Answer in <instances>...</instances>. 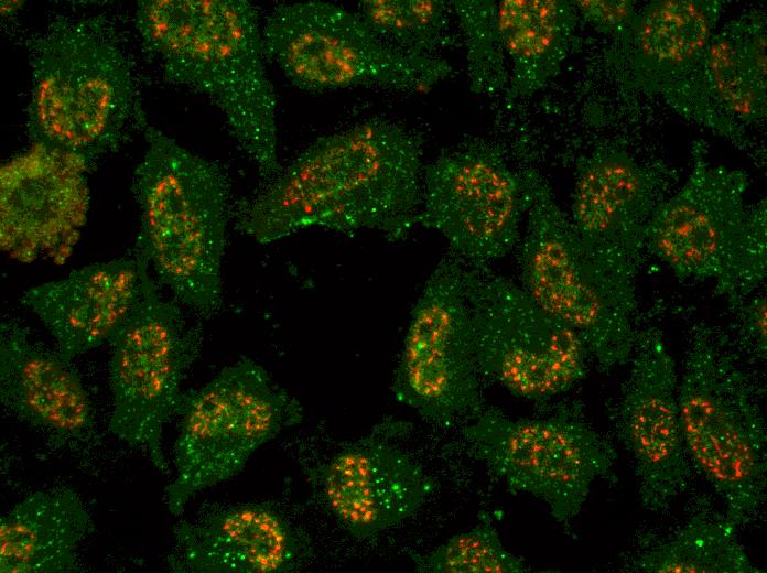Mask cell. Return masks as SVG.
<instances>
[{
	"label": "cell",
	"mask_w": 767,
	"mask_h": 573,
	"mask_svg": "<svg viewBox=\"0 0 767 573\" xmlns=\"http://www.w3.org/2000/svg\"><path fill=\"white\" fill-rule=\"evenodd\" d=\"M423 167L410 132L368 120L310 144L240 207L238 227L263 245L311 227L402 240L415 226Z\"/></svg>",
	"instance_id": "obj_1"
},
{
	"label": "cell",
	"mask_w": 767,
	"mask_h": 573,
	"mask_svg": "<svg viewBox=\"0 0 767 573\" xmlns=\"http://www.w3.org/2000/svg\"><path fill=\"white\" fill-rule=\"evenodd\" d=\"M134 23L166 79L209 99L259 175L274 177L277 100L255 7L246 0H141Z\"/></svg>",
	"instance_id": "obj_2"
},
{
	"label": "cell",
	"mask_w": 767,
	"mask_h": 573,
	"mask_svg": "<svg viewBox=\"0 0 767 573\" xmlns=\"http://www.w3.org/2000/svg\"><path fill=\"white\" fill-rule=\"evenodd\" d=\"M32 144L91 164L143 127L144 115L128 55L101 15H58L28 40ZM147 127V126H145Z\"/></svg>",
	"instance_id": "obj_3"
},
{
	"label": "cell",
	"mask_w": 767,
	"mask_h": 573,
	"mask_svg": "<svg viewBox=\"0 0 767 573\" xmlns=\"http://www.w3.org/2000/svg\"><path fill=\"white\" fill-rule=\"evenodd\" d=\"M133 175L134 256L179 303L207 316L222 303L229 188L220 169L153 127Z\"/></svg>",
	"instance_id": "obj_4"
},
{
	"label": "cell",
	"mask_w": 767,
	"mask_h": 573,
	"mask_svg": "<svg viewBox=\"0 0 767 573\" xmlns=\"http://www.w3.org/2000/svg\"><path fill=\"white\" fill-rule=\"evenodd\" d=\"M527 215L518 251L521 288L570 326L604 369L629 360L637 269L588 250L549 186L522 174Z\"/></svg>",
	"instance_id": "obj_5"
},
{
	"label": "cell",
	"mask_w": 767,
	"mask_h": 573,
	"mask_svg": "<svg viewBox=\"0 0 767 573\" xmlns=\"http://www.w3.org/2000/svg\"><path fill=\"white\" fill-rule=\"evenodd\" d=\"M744 171L694 156L683 186L660 202L646 229L645 249L681 280L713 281L731 301L766 278V201L746 203Z\"/></svg>",
	"instance_id": "obj_6"
},
{
	"label": "cell",
	"mask_w": 767,
	"mask_h": 573,
	"mask_svg": "<svg viewBox=\"0 0 767 573\" xmlns=\"http://www.w3.org/2000/svg\"><path fill=\"white\" fill-rule=\"evenodd\" d=\"M164 502L175 517L199 491L242 471L252 454L303 418L300 401L257 361L242 357L204 387L184 393Z\"/></svg>",
	"instance_id": "obj_7"
},
{
	"label": "cell",
	"mask_w": 767,
	"mask_h": 573,
	"mask_svg": "<svg viewBox=\"0 0 767 573\" xmlns=\"http://www.w3.org/2000/svg\"><path fill=\"white\" fill-rule=\"evenodd\" d=\"M267 61L309 91L366 87L422 91L451 73L435 55L400 51L358 13L323 1L281 3L262 28Z\"/></svg>",
	"instance_id": "obj_8"
},
{
	"label": "cell",
	"mask_w": 767,
	"mask_h": 573,
	"mask_svg": "<svg viewBox=\"0 0 767 573\" xmlns=\"http://www.w3.org/2000/svg\"><path fill=\"white\" fill-rule=\"evenodd\" d=\"M677 401L688 457L723 499L727 518L745 522L766 489L764 420L744 376L701 334L688 350Z\"/></svg>",
	"instance_id": "obj_9"
},
{
	"label": "cell",
	"mask_w": 767,
	"mask_h": 573,
	"mask_svg": "<svg viewBox=\"0 0 767 573\" xmlns=\"http://www.w3.org/2000/svg\"><path fill=\"white\" fill-rule=\"evenodd\" d=\"M134 257L140 266V298L109 340V429L169 474L163 429L180 412L181 383L198 357L202 335L198 326L186 323L176 302L161 295L148 263Z\"/></svg>",
	"instance_id": "obj_10"
},
{
	"label": "cell",
	"mask_w": 767,
	"mask_h": 573,
	"mask_svg": "<svg viewBox=\"0 0 767 573\" xmlns=\"http://www.w3.org/2000/svg\"><path fill=\"white\" fill-rule=\"evenodd\" d=\"M462 281L482 376L533 401L564 393L586 376L583 340L520 284L463 262Z\"/></svg>",
	"instance_id": "obj_11"
},
{
	"label": "cell",
	"mask_w": 767,
	"mask_h": 573,
	"mask_svg": "<svg viewBox=\"0 0 767 573\" xmlns=\"http://www.w3.org/2000/svg\"><path fill=\"white\" fill-rule=\"evenodd\" d=\"M464 434L497 478L511 491L543 501L561 525L579 515L592 485L611 475L615 460L599 434L568 414L512 419L487 411Z\"/></svg>",
	"instance_id": "obj_12"
},
{
	"label": "cell",
	"mask_w": 767,
	"mask_h": 573,
	"mask_svg": "<svg viewBox=\"0 0 767 573\" xmlns=\"http://www.w3.org/2000/svg\"><path fill=\"white\" fill-rule=\"evenodd\" d=\"M479 375L462 262L444 258L411 311L391 390L422 418L450 423L479 412Z\"/></svg>",
	"instance_id": "obj_13"
},
{
	"label": "cell",
	"mask_w": 767,
	"mask_h": 573,
	"mask_svg": "<svg viewBox=\"0 0 767 573\" xmlns=\"http://www.w3.org/2000/svg\"><path fill=\"white\" fill-rule=\"evenodd\" d=\"M525 208L522 175L497 151L471 147L423 167L415 225L441 234L461 262L488 266L520 241Z\"/></svg>",
	"instance_id": "obj_14"
},
{
	"label": "cell",
	"mask_w": 767,
	"mask_h": 573,
	"mask_svg": "<svg viewBox=\"0 0 767 573\" xmlns=\"http://www.w3.org/2000/svg\"><path fill=\"white\" fill-rule=\"evenodd\" d=\"M83 158L41 144L0 169V246L21 262L44 255L64 262L87 220L90 193Z\"/></svg>",
	"instance_id": "obj_15"
},
{
	"label": "cell",
	"mask_w": 767,
	"mask_h": 573,
	"mask_svg": "<svg viewBox=\"0 0 767 573\" xmlns=\"http://www.w3.org/2000/svg\"><path fill=\"white\" fill-rule=\"evenodd\" d=\"M631 357L617 428L634 461L641 502L659 511L685 489L689 476L677 401L679 376L656 331L636 337Z\"/></svg>",
	"instance_id": "obj_16"
},
{
	"label": "cell",
	"mask_w": 767,
	"mask_h": 573,
	"mask_svg": "<svg viewBox=\"0 0 767 573\" xmlns=\"http://www.w3.org/2000/svg\"><path fill=\"white\" fill-rule=\"evenodd\" d=\"M315 478L331 512L357 539L410 518L433 489L410 454L375 436L343 446Z\"/></svg>",
	"instance_id": "obj_17"
},
{
	"label": "cell",
	"mask_w": 767,
	"mask_h": 573,
	"mask_svg": "<svg viewBox=\"0 0 767 573\" xmlns=\"http://www.w3.org/2000/svg\"><path fill=\"white\" fill-rule=\"evenodd\" d=\"M170 569L188 573H283L309 558L304 536L266 502L231 506L174 529Z\"/></svg>",
	"instance_id": "obj_18"
},
{
	"label": "cell",
	"mask_w": 767,
	"mask_h": 573,
	"mask_svg": "<svg viewBox=\"0 0 767 573\" xmlns=\"http://www.w3.org/2000/svg\"><path fill=\"white\" fill-rule=\"evenodd\" d=\"M657 180L626 152L599 149L579 163L571 224L594 253L638 268Z\"/></svg>",
	"instance_id": "obj_19"
},
{
	"label": "cell",
	"mask_w": 767,
	"mask_h": 573,
	"mask_svg": "<svg viewBox=\"0 0 767 573\" xmlns=\"http://www.w3.org/2000/svg\"><path fill=\"white\" fill-rule=\"evenodd\" d=\"M138 259L94 262L23 292L22 303L46 327L67 360L109 342L140 298Z\"/></svg>",
	"instance_id": "obj_20"
},
{
	"label": "cell",
	"mask_w": 767,
	"mask_h": 573,
	"mask_svg": "<svg viewBox=\"0 0 767 573\" xmlns=\"http://www.w3.org/2000/svg\"><path fill=\"white\" fill-rule=\"evenodd\" d=\"M0 400L62 440H85L94 426L91 401L69 360L31 340L15 321L0 325Z\"/></svg>",
	"instance_id": "obj_21"
},
{
	"label": "cell",
	"mask_w": 767,
	"mask_h": 573,
	"mask_svg": "<svg viewBox=\"0 0 767 573\" xmlns=\"http://www.w3.org/2000/svg\"><path fill=\"white\" fill-rule=\"evenodd\" d=\"M94 521L71 488L37 490L0 519L1 573L74 571Z\"/></svg>",
	"instance_id": "obj_22"
},
{
	"label": "cell",
	"mask_w": 767,
	"mask_h": 573,
	"mask_svg": "<svg viewBox=\"0 0 767 573\" xmlns=\"http://www.w3.org/2000/svg\"><path fill=\"white\" fill-rule=\"evenodd\" d=\"M576 13L574 4L562 0H505L498 4V33L511 62V97L536 93L558 74Z\"/></svg>",
	"instance_id": "obj_23"
},
{
	"label": "cell",
	"mask_w": 767,
	"mask_h": 573,
	"mask_svg": "<svg viewBox=\"0 0 767 573\" xmlns=\"http://www.w3.org/2000/svg\"><path fill=\"white\" fill-rule=\"evenodd\" d=\"M721 2L657 1L633 25L639 58L657 74L684 73L701 62L720 18Z\"/></svg>",
	"instance_id": "obj_24"
},
{
	"label": "cell",
	"mask_w": 767,
	"mask_h": 573,
	"mask_svg": "<svg viewBox=\"0 0 767 573\" xmlns=\"http://www.w3.org/2000/svg\"><path fill=\"white\" fill-rule=\"evenodd\" d=\"M761 29L754 20L736 21L713 35L701 60L712 94L742 119L765 111L766 37Z\"/></svg>",
	"instance_id": "obj_25"
},
{
	"label": "cell",
	"mask_w": 767,
	"mask_h": 573,
	"mask_svg": "<svg viewBox=\"0 0 767 573\" xmlns=\"http://www.w3.org/2000/svg\"><path fill=\"white\" fill-rule=\"evenodd\" d=\"M737 523L724 516H696L667 542L646 552L648 573H759L737 538Z\"/></svg>",
	"instance_id": "obj_26"
},
{
	"label": "cell",
	"mask_w": 767,
	"mask_h": 573,
	"mask_svg": "<svg viewBox=\"0 0 767 573\" xmlns=\"http://www.w3.org/2000/svg\"><path fill=\"white\" fill-rule=\"evenodd\" d=\"M360 18L388 44L415 55L433 53L446 41L447 6L436 0H366Z\"/></svg>",
	"instance_id": "obj_27"
},
{
	"label": "cell",
	"mask_w": 767,
	"mask_h": 573,
	"mask_svg": "<svg viewBox=\"0 0 767 573\" xmlns=\"http://www.w3.org/2000/svg\"><path fill=\"white\" fill-rule=\"evenodd\" d=\"M419 572L429 573H521L522 559L507 550L497 529L482 521L452 536L428 554L415 559Z\"/></svg>",
	"instance_id": "obj_28"
},
{
	"label": "cell",
	"mask_w": 767,
	"mask_h": 573,
	"mask_svg": "<svg viewBox=\"0 0 767 573\" xmlns=\"http://www.w3.org/2000/svg\"><path fill=\"white\" fill-rule=\"evenodd\" d=\"M451 3L466 42L471 90L482 94L500 89L509 75L498 33V4L480 0Z\"/></svg>",
	"instance_id": "obj_29"
},
{
	"label": "cell",
	"mask_w": 767,
	"mask_h": 573,
	"mask_svg": "<svg viewBox=\"0 0 767 573\" xmlns=\"http://www.w3.org/2000/svg\"><path fill=\"white\" fill-rule=\"evenodd\" d=\"M576 11L596 29L618 31L629 22L634 24V7L629 1H575Z\"/></svg>",
	"instance_id": "obj_30"
},
{
	"label": "cell",
	"mask_w": 767,
	"mask_h": 573,
	"mask_svg": "<svg viewBox=\"0 0 767 573\" xmlns=\"http://www.w3.org/2000/svg\"><path fill=\"white\" fill-rule=\"evenodd\" d=\"M766 296H758L749 302L745 309V323L756 348L766 353Z\"/></svg>",
	"instance_id": "obj_31"
}]
</instances>
